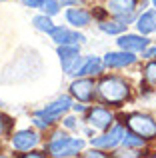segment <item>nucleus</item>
<instances>
[{
	"mask_svg": "<svg viewBox=\"0 0 156 158\" xmlns=\"http://www.w3.org/2000/svg\"><path fill=\"white\" fill-rule=\"evenodd\" d=\"M30 22H32V26H34V30L42 32V34H50V32H52V28L56 26V24H54V20H52V16L44 14V12H40V14H34Z\"/></svg>",
	"mask_w": 156,
	"mask_h": 158,
	"instance_id": "nucleus-19",
	"label": "nucleus"
},
{
	"mask_svg": "<svg viewBox=\"0 0 156 158\" xmlns=\"http://www.w3.org/2000/svg\"><path fill=\"white\" fill-rule=\"evenodd\" d=\"M72 102H74V98H72L70 94H60V96H56L52 102H48L44 108H40L38 112L42 116H46L52 124H58L60 120H62V116L66 114V112H70Z\"/></svg>",
	"mask_w": 156,
	"mask_h": 158,
	"instance_id": "nucleus-11",
	"label": "nucleus"
},
{
	"mask_svg": "<svg viewBox=\"0 0 156 158\" xmlns=\"http://www.w3.org/2000/svg\"><path fill=\"white\" fill-rule=\"evenodd\" d=\"M138 6H140V0H106L104 4L108 16L128 24V26L134 24V20H136Z\"/></svg>",
	"mask_w": 156,
	"mask_h": 158,
	"instance_id": "nucleus-4",
	"label": "nucleus"
},
{
	"mask_svg": "<svg viewBox=\"0 0 156 158\" xmlns=\"http://www.w3.org/2000/svg\"><path fill=\"white\" fill-rule=\"evenodd\" d=\"M132 98V84L118 74H102L96 82V100L110 108H120Z\"/></svg>",
	"mask_w": 156,
	"mask_h": 158,
	"instance_id": "nucleus-1",
	"label": "nucleus"
},
{
	"mask_svg": "<svg viewBox=\"0 0 156 158\" xmlns=\"http://www.w3.org/2000/svg\"><path fill=\"white\" fill-rule=\"evenodd\" d=\"M142 80L148 86H156V58L146 60V64L142 66Z\"/></svg>",
	"mask_w": 156,
	"mask_h": 158,
	"instance_id": "nucleus-21",
	"label": "nucleus"
},
{
	"mask_svg": "<svg viewBox=\"0 0 156 158\" xmlns=\"http://www.w3.org/2000/svg\"><path fill=\"white\" fill-rule=\"evenodd\" d=\"M124 126L128 130L136 132L138 136L146 138L148 142L156 140V118L148 112H130L124 118Z\"/></svg>",
	"mask_w": 156,
	"mask_h": 158,
	"instance_id": "nucleus-3",
	"label": "nucleus"
},
{
	"mask_svg": "<svg viewBox=\"0 0 156 158\" xmlns=\"http://www.w3.org/2000/svg\"><path fill=\"white\" fill-rule=\"evenodd\" d=\"M60 124H62V128H64V130H68V132L78 130V128H80V120H78V114H70V112H66V114L62 116Z\"/></svg>",
	"mask_w": 156,
	"mask_h": 158,
	"instance_id": "nucleus-24",
	"label": "nucleus"
},
{
	"mask_svg": "<svg viewBox=\"0 0 156 158\" xmlns=\"http://www.w3.org/2000/svg\"><path fill=\"white\" fill-rule=\"evenodd\" d=\"M42 2L44 0H20V4H22L24 8H32V10H40Z\"/></svg>",
	"mask_w": 156,
	"mask_h": 158,
	"instance_id": "nucleus-28",
	"label": "nucleus"
},
{
	"mask_svg": "<svg viewBox=\"0 0 156 158\" xmlns=\"http://www.w3.org/2000/svg\"><path fill=\"white\" fill-rule=\"evenodd\" d=\"M134 26H136V32H140V34H146V36L156 34V8L140 10L136 14Z\"/></svg>",
	"mask_w": 156,
	"mask_h": 158,
	"instance_id": "nucleus-14",
	"label": "nucleus"
},
{
	"mask_svg": "<svg viewBox=\"0 0 156 158\" xmlns=\"http://www.w3.org/2000/svg\"><path fill=\"white\" fill-rule=\"evenodd\" d=\"M82 62H84V54H78V56L66 58V60H60V68H62V74L68 78H76L78 70H80Z\"/></svg>",
	"mask_w": 156,
	"mask_h": 158,
	"instance_id": "nucleus-18",
	"label": "nucleus"
},
{
	"mask_svg": "<svg viewBox=\"0 0 156 158\" xmlns=\"http://www.w3.org/2000/svg\"><path fill=\"white\" fill-rule=\"evenodd\" d=\"M148 44H152V38L146 34H140V32H122V34L116 36V46L122 48V50L128 52H136L140 54Z\"/></svg>",
	"mask_w": 156,
	"mask_h": 158,
	"instance_id": "nucleus-12",
	"label": "nucleus"
},
{
	"mask_svg": "<svg viewBox=\"0 0 156 158\" xmlns=\"http://www.w3.org/2000/svg\"><path fill=\"white\" fill-rule=\"evenodd\" d=\"M140 58H142V60H154V58H156V44L154 42L148 44V46L140 52Z\"/></svg>",
	"mask_w": 156,
	"mask_h": 158,
	"instance_id": "nucleus-27",
	"label": "nucleus"
},
{
	"mask_svg": "<svg viewBox=\"0 0 156 158\" xmlns=\"http://www.w3.org/2000/svg\"><path fill=\"white\" fill-rule=\"evenodd\" d=\"M98 30L102 32V34H108V36H118V34H122V32H126L128 30V24H124V22H120V20H116V18H104V20H98Z\"/></svg>",
	"mask_w": 156,
	"mask_h": 158,
	"instance_id": "nucleus-16",
	"label": "nucleus"
},
{
	"mask_svg": "<svg viewBox=\"0 0 156 158\" xmlns=\"http://www.w3.org/2000/svg\"><path fill=\"white\" fill-rule=\"evenodd\" d=\"M30 122H32V126L34 128H38L40 132H46V130H52V126L54 124L50 122V120L46 118V116H42L38 110H34L32 112V116H30Z\"/></svg>",
	"mask_w": 156,
	"mask_h": 158,
	"instance_id": "nucleus-22",
	"label": "nucleus"
},
{
	"mask_svg": "<svg viewBox=\"0 0 156 158\" xmlns=\"http://www.w3.org/2000/svg\"><path fill=\"white\" fill-rule=\"evenodd\" d=\"M60 4H62V8H68V6H80V4H84V0H58Z\"/></svg>",
	"mask_w": 156,
	"mask_h": 158,
	"instance_id": "nucleus-29",
	"label": "nucleus"
},
{
	"mask_svg": "<svg viewBox=\"0 0 156 158\" xmlns=\"http://www.w3.org/2000/svg\"><path fill=\"white\" fill-rule=\"evenodd\" d=\"M78 54H82L80 44H58V46H56V56H58V60H66V58L78 56Z\"/></svg>",
	"mask_w": 156,
	"mask_h": 158,
	"instance_id": "nucleus-20",
	"label": "nucleus"
},
{
	"mask_svg": "<svg viewBox=\"0 0 156 158\" xmlns=\"http://www.w3.org/2000/svg\"><path fill=\"white\" fill-rule=\"evenodd\" d=\"M84 120L86 124L94 128L98 132H104L116 122V112L112 110L110 106H102V104H96V106H88L84 114Z\"/></svg>",
	"mask_w": 156,
	"mask_h": 158,
	"instance_id": "nucleus-5",
	"label": "nucleus"
},
{
	"mask_svg": "<svg viewBox=\"0 0 156 158\" xmlns=\"http://www.w3.org/2000/svg\"><path fill=\"white\" fill-rule=\"evenodd\" d=\"M106 70L104 62H102V56H94V54H88L84 56V62H82L80 70H78V76H102Z\"/></svg>",
	"mask_w": 156,
	"mask_h": 158,
	"instance_id": "nucleus-15",
	"label": "nucleus"
},
{
	"mask_svg": "<svg viewBox=\"0 0 156 158\" xmlns=\"http://www.w3.org/2000/svg\"><path fill=\"white\" fill-rule=\"evenodd\" d=\"M94 132H96V130H94V128L90 126V124H88L86 128H82V136H86V138H90V136H94Z\"/></svg>",
	"mask_w": 156,
	"mask_h": 158,
	"instance_id": "nucleus-30",
	"label": "nucleus"
},
{
	"mask_svg": "<svg viewBox=\"0 0 156 158\" xmlns=\"http://www.w3.org/2000/svg\"><path fill=\"white\" fill-rule=\"evenodd\" d=\"M10 126H12V120L8 118V116L0 114V140H2L6 134H10Z\"/></svg>",
	"mask_w": 156,
	"mask_h": 158,
	"instance_id": "nucleus-25",
	"label": "nucleus"
},
{
	"mask_svg": "<svg viewBox=\"0 0 156 158\" xmlns=\"http://www.w3.org/2000/svg\"><path fill=\"white\" fill-rule=\"evenodd\" d=\"M64 20H66L68 26L84 30V28H88L92 24L94 16H92V10H86L84 4H80V6H68L64 10Z\"/></svg>",
	"mask_w": 156,
	"mask_h": 158,
	"instance_id": "nucleus-13",
	"label": "nucleus"
},
{
	"mask_svg": "<svg viewBox=\"0 0 156 158\" xmlns=\"http://www.w3.org/2000/svg\"><path fill=\"white\" fill-rule=\"evenodd\" d=\"M68 94L74 98L76 102H90L96 100V82L92 76H76L68 84Z\"/></svg>",
	"mask_w": 156,
	"mask_h": 158,
	"instance_id": "nucleus-7",
	"label": "nucleus"
},
{
	"mask_svg": "<svg viewBox=\"0 0 156 158\" xmlns=\"http://www.w3.org/2000/svg\"><path fill=\"white\" fill-rule=\"evenodd\" d=\"M150 6H152V8H156V0H150Z\"/></svg>",
	"mask_w": 156,
	"mask_h": 158,
	"instance_id": "nucleus-31",
	"label": "nucleus"
},
{
	"mask_svg": "<svg viewBox=\"0 0 156 158\" xmlns=\"http://www.w3.org/2000/svg\"><path fill=\"white\" fill-rule=\"evenodd\" d=\"M126 132V126L124 124H116L114 122L108 130H104L100 136H94V138L88 140V146H94V148H100L104 152H112L114 148H120V142H122V136Z\"/></svg>",
	"mask_w": 156,
	"mask_h": 158,
	"instance_id": "nucleus-6",
	"label": "nucleus"
},
{
	"mask_svg": "<svg viewBox=\"0 0 156 158\" xmlns=\"http://www.w3.org/2000/svg\"><path fill=\"white\" fill-rule=\"evenodd\" d=\"M0 2H6V0H0Z\"/></svg>",
	"mask_w": 156,
	"mask_h": 158,
	"instance_id": "nucleus-33",
	"label": "nucleus"
},
{
	"mask_svg": "<svg viewBox=\"0 0 156 158\" xmlns=\"http://www.w3.org/2000/svg\"><path fill=\"white\" fill-rule=\"evenodd\" d=\"M42 142V134L38 128H20V130L10 132V146L16 152H28L36 148Z\"/></svg>",
	"mask_w": 156,
	"mask_h": 158,
	"instance_id": "nucleus-8",
	"label": "nucleus"
},
{
	"mask_svg": "<svg viewBox=\"0 0 156 158\" xmlns=\"http://www.w3.org/2000/svg\"><path fill=\"white\" fill-rule=\"evenodd\" d=\"M40 12H44V14L54 18V16H58L60 12H62V4H60L58 0H44L42 6H40Z\"/></svg>",
	"mask_w": 156,
	"mask_h": 158,
	"instance_id": "nucleus-23",
	"label": "nucleus"
},
{
	"mask_svg": "<svg viewBox=\"0 0 156 158\" xmlns=\"http://www.w3.org/2000/svg\"><path fill=\"white\" fill-rule=\"evenodd\" d=\"M138 54L136 52H128V50H108L102 54V62H104L106 70H122V68H130V66L138 64Z\"/></svg>",
	"mask_w": 156,
	"mask_h": 158,
	"instance_id": "nucleus-9",
	"label": "nucleus"
},
{
	"mask_svg": "<svg viewBox=\"0 0 156 158\" xmlns=\"http://www.w3.org/2000/svg\"><path fill=\"white\" fill-rule=\"evenodd\" d=\"M86 146H88V140L82 136H70L68 130H52L50 138L44 146V152L46 156L54 158H72L80 156Z\"/></svg>",
	"mask_w": 156,
	"mask_h": 158,
	"instance_id": "nucleus-2",
	"label": "nucleus"
},
{
	"mask_svg": "<svg viewBox=\"0 0 156 158\" xmlns=\"http://www.w3.org/2000/svg\"><path fill=\"white\" fill-rule=\"evenodd\" d=\"M48 36H50V40L56 46H58V44H80V46H84V44L88 42L84 32H80L78 28L68 26V24H56Z\"/></svg>",
	"mask_w": 156,
	"mask_h": 158,
	"instance_id": "nucleus-10",
	"label": "nucleus"
},
{
	"mask_svg": "<svg viewBox=\"0 0 156 158\" xmlns=\"http://www.w3.org/2000/svg\"><path fill=\"white\" fill-rule=\"evenodd\" d=\"M120 146L122 148H128V150H142V148L148 146V140L142 138V136H138L136 132H132V130H128V128H126L124 136H122Z\"/></svg>",
	"mask_w": 156,
	"mask_h": 158,
	"instance_id": "nucleus-17",
	"label": "nucleus"
},
{
	"mask_svg": "<svg viewBox=\"0 0 156 158\" xmlns=\"http://www.w3.org/2000/svg\"><path fill=\"white\" fill-rule=\"evenodd\" d=\"M82 156H86V158H104L106 156V152L104 150H100V148H94V146H90L88 150H82Z\"/></svg>",
	"mask_w": 156,
	"mask_h": 158,
	"instance_id": "nucleus-26",
	"label": "nucleus"
},
{
	"mask_svg": "<svg viewBox=\"0 0 156 158\" xmlns=\"http://www.w3.org/2000/svg\"><path fill=\"white\" fill-rule=\"evenodd\" d=\"M2 106H4V102H2V100H0V108H2Z\"/></svg>",
	"mask_w": 156,
	"mask_h": 158,
	"instance_id": "nucleus-32",
	"label": "nucleus"
}]
</instances>
